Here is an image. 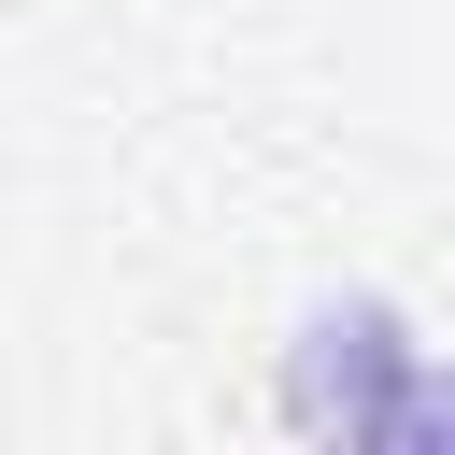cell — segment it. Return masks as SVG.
<instances>
[{"instance_id":"6da1fadb","label":"cell","mask_w":455,"mask_h":455,"mask_svg":"<svg viewBox=\"0 0 455 455\" xmlns=\"http://www.w3.org/2000/svg\"><path fill=\"white\" fill-rule=\"evenodd\" d=\"M284 412L313 455H441V384H427V341L384 313V299H327L284 355Z\"/></svg>"}]
</instances>
